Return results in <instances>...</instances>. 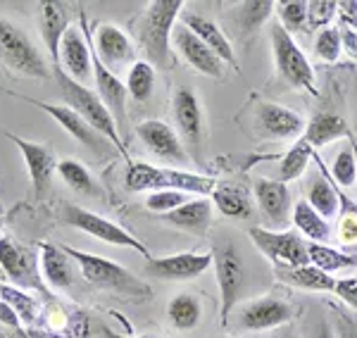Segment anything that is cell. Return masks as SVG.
<instances>
[{"label":"cell","instance_id":"obj_1","mask_svg":"<svg viewBox=\"0 0 357 338\" xmlns=\"http://www.w3.org/2000/svg\"><path fill=\"white\" fill-rule=\"evenodd\" d=\"M65 253L69 255V260H74L82 269L84 279L96 289L110 291V293L119 295L122 300H131V302H143L151 300L153 291L148 284H143L141 279H136L134 274L126 267L117 265V262L107 260V257L100 255H91L84 253V250L69 248V245H62Z\"/></svg>","mask_w":357,"mask_h":338},{"label":"cell","instance_id":"obj_2","mask_svg":"<svg viewBox=\"0 0 357 338\" xmlns=\"http://www.w3.org/2000/svg\"><path fill=\"white\" fill-rule=\"evenodd\" d=\"M53 79L57 84L60 95L65 98V105L72 107V110L77 112L82 119H86V122L98 131V134L105 136V139L114 146V151H117L119 155H124L126 162H129V153H126L122 136H119L117 122H114L110 110L102 105V100L98 98V93H93L91 89H86L84 84L74 82L72 77H67L60 65H53Z\"/></svg>","mask_w":357,"mask_h":338},{"label":"cell","instance_id":"obj_3","mask_svg":"<svg viewBox=\"0 0 357 338\" xmlns=\"http://www.w3.org/2000/svg\"><path fill=\"white\" fill-rule=\"evenodd\" d=\"M124 186L131 193H141V191H181L188 196H198L207 198L215 191V179L210 176H200L191 174V171L174 169V167H153L148 162H129L124 174Z\"/></svg>","mask_w":357,"mask_h":338},{"label":"cell","instance_id":"obj_4","mask_svg":"<svg viewBox=\"0 0 357 338\" xmlns=\"http://www.w3.org/2000/svg\"><path fill=\"white\" fill-rule=\"evenodd\" d=\"M183 10V0H153L148 3L143 13L138 38L141 48L146 50L148 62L153 67L167 70L172 65V33H174V22Z\"/></svg>","mask_w":357,"mask_h":338},{"label":"cell","instance_id":"obj_5","mask_svg":"<svg viewBox=\"0 0 357 338\" xmlns=\"http://www.w3.org/2000/svg\"><path fill=\"white\" fill-rule=\"evenodd\" d=\"M269 41H272V53L276 62V72L286 84L293 89L307 91L310 95H317L314 89V70L310 65L307 55L301 50V45L293 41V36L281 24L269 29Z\"/></svg>","mask_w":357,"mask_h":338},{"label":"cell","instance_id":"obj_6","mask_svg":"<svg viewBox=\"0 0 357 338\" xmlns=\"http://www.w3.org/2000/svg\"><path fill=\"white\" fill-rule=\"evenodd\" d=\"M0 62L8 70L33 79H50V70L31 38L13 22L0 17Z\"/></svg>","mask_w":357,"mask_h":338},{"label":"cell","instance_id":"obj_7","mask_svg":"<svg viewBox=\"0 0 357 338\" xmlns=\"http://www.w3.org/2000/svg\"><path fill=\"white\" fill-rule=\"evenodd\" d=\"M60 217H62V222H65L67 226L79 229V231L89 233V236L102 240V243L119 245V248H131V250H136L138 255L146 257V260H153L151 250H148L146 245H143L141 240L134 236V233H129L126 229L114 224V222H110V220H105V217L96 215V212L84 210V208L72 205V203H65V205H62Z\"/></svg>","mask_w":357,"mask_h":338},{"label":"cell","instance_id":"obj_8","mask_svg":"<svg viewBox=\"0 0 357 338\" xmlns=\"http://www.w3.org/2000/svg\"><path fill=\"white\" fill-rule=\"evenodd\" d=\"M212 265H215L217 286H220L222 326H227L229 314L234 312L236 302H238V298H241V291H243L245 267H243V260H241L238 250H236V245L231 240H224V243L212 248Z\"/></svg>","mask_w":357,"mask_h":338},{"label":"cell","instance_id":"obj_9","mask_svg":"<svg viewBox=\"0 0 357 338\" xmlns=\"http://www.w3.org/2000/svg\"><path fill=\"white\" fill-rule=\"evenodd\" d=\"M79 22H82V29L69 26L67 33L62 36L60 43V55H57L55 65L62 67V72L67 77H72L74 82L84 84L91 79L93 74V41H91V31H89V17L86 13H79Z\"/></svg>","mask_w":357,"mask_h":338},{"label":"cell","instance_id":"obj_10","mask_svg":"<svg viewBox=\"0 0 357 338\" xmlns=\"http://www.w3.org/2000/svg\"><path fill=\"white\" fill-rule=\"evenodd\" d=\"M248 236L262 255H267L274 262V267L310 265L307 245L298 231H272V229L252 226Z\"/></svg>","mask_w":357,"mask_h":338},{"label":"cell","instance_id":"obj_11","mask_svg":"<svg viewBox=\"0 0 357 338\" xmlns=\"http://www.w3.org/2000/svg\"><path fill=\"white\" fill-rule=\"evenodd\" d=\"M0 91H3V93H8V95H15V98H20L24 102H31L33 107H41V110L45 114H50V117H53L55 122L60 124V127L65 129L69 136H72V139H77L82 146L91 148L96 155H107V153H112V148H114L112 143L107 141L102 134H98V131L91 127L86 119L79 117L72 107L53 105V102H45V100H33V98H29V95H20V93H13V91H5V89H0Z\"/></svg>","mask_w":357,"mask_h":338},{"label":"cell","instance_id":"obj_12","mask_svg":"<svg viewBox=\"0 0 357 338\" xmlns=\"http://www.w3.org/2000/svg\"><path fill=\"white\" fill-rule=\"evenodd\" d=\"M172 107H174L178 136L191 148L193 158H198L200 143H203V131H205V117H203V105H200L198 95H195L191 86H178L174 95H172Z\"/></svg>","mask_w":357,"mask_h":338},{"label":"cell","instance_id":"obj_13","mask_svg":"<svg viewBox=\"0 0 357 338\" xmlns=\"http://www.w3.org/2000/svg\"><path fill=\"white\" fill-rule=\"evenodd\" d=\"M5 136L20 148L22 158H24L29 179H31V186H33V198L43 200L50 188V183H53V174L57 171V164L60 162H57L53 153H50L45 146H41V143L26 141L15 134H5Z\"/></svg>","mask_w":357,"mask_h":338},{"label":"cell","instance_id":"obj_14","mask_svg":"<svg viewBox=\"0 0 357 338\" xmlns=\"http://www.w3.org/2000/svg\"><path fill=\"white\" fill-rule=\"evenodd\" d=\"M212 265V253H176L153 257L146 265V274L160 282H191Z\"/></svg>","mask_w":357,"mask_h":338},{"label":"cell","instance_id":"obj_15","mask_svg":"<svg viewBox=\"0 0 357 338\" xmlns=\"http://www.w3.org/2000/svg\"><path fill=\"white\" fill-rule=\"evenodd\" d=\"M136 136L148 146V151L155 158L165 160L172 164H186L188 162V153L183 146L181 136L169 127L162 119H146L136 127Z\"/></svg>","mask_w":357,"mask_h":338},{"label":"cell","instance_id":"obj_16","mask_svg":"<svg viewBox=\"0 0 357 338\" xmlns=\"http://www.w3.org/2000/svg\"><path fill=\"white\" fill-rule=\"evenodd\" d=\"M172 43H174L176 53L183 57V62L191 65L195 72L205 74V77H212V79L224 77V67L227 65L195 36L191 29H186L183 24L176 26L174 33H172Z\"/></svg>","mask_w":357,"mask_h":338},{"label":"cell","instance_id":"obj_17","mask_svg":"<svg viewBox=\"0 0 357 338\" xmlns=\"http://www.w3.org/2000/svg\"><path fill=\"white\" fill-rule=\"evenodd\" d=\"M38 257L17 240L3 236L0 238V269L13 279L17 289H36L38 286Z\"/></svg>","mask_w":357,"mask_h":338},{"label":"cell","instance_id":"obj_18","mask_svg":"<svg viewBox=\"0 0 357 338\" xmlns=\"http://www.w3.org/2000/svg\"><path fill=\"white\" fill-rule=\"evenodd\" d=\"M93 82H96V93L98 98L102 100V105L110 110L119 129H126V98H129V91H126V84L117 77L112 70H107L100 62V57L96 55L93 48Z\"/></svg>","mask_w":357,"mask_h":338},{"label":"cell","instance_id":"obj_19","mask_svg":"<svg viewBox=\"0 0 357 338\" xmlns=\"http://www.w3.org/2000/svg\"><path fill=\"white\" fill-rule=\"evenodd\" d=\"M293 319V307L281 298L267 295L260 300H252L243 307L238 319V326L245 331H267L276 329L281 324H289Z\"/></svg>","mask_w":357,"mask_h":338},{"label":"cell","instance_id":"obj_20","mask_svg":"<svg viewBox=\"0 0 357 338\" xmlns=\"http://www.w3.org/2000/svg\"><path fill=\"white\" fill-rule=\"evenodd\" d=\"M252 188H255L257 205H260L262 215L269 220V224H289L293 215V198L289 186L279 179H257Z\"/></svg>","mask_w":357,"mask_h":338},{"label":"cell","instance_id":"obj_21","mask_svg":"<svg viewBox=\"0 0 357 338\" xmlns=\"http://www.w3.org/2000/svg\"><path fill=\"white\" fill-rule=\"evenodd\" d=\"M255 117L262 134L272 136V139H296V136H303L305 127H307L301 114L284 105H276V102H260Z\"/></svg>","mask_w":357,"mask_h":338},{"label":"cell","instance_id":"obj_22","mask_svg":"<svg viewBox=\"0 0 357 338\" xmlns=\"http://www.w3.org/2000/svg\"><path fill=\"white\" fill-rule=\"evenodd\" d=\"M38 26H41V36L43 43L48 48L50 57H53V65L57 62V55H60V43L62 36L67 33L69 24V13L67 5L60 3V0H41L38 3Z\"/></svg>","mask_w":357,"mask_h":338},{"label":"cell","instance_id":"obj_23","mask_svg":"<svg viewBox=\"0 0 357 338\" xmlns=\"http://www.w3.org/2000/svg\"><path fill=\"white\" fill-rule=\"evenodd\" d=\"M93 48H96V55L100 57V62L107 70L126 65V62L134 57V48H131L129 36L114 24H100L96 29Z\"/></svg>","mask_w":357,"mask_h":338},{"label":"cell","instance_id":"obj_24","mask_svg":"<svg viewBox=\"0 0 357 338\" xmlns=\"http://www.w3.org/2000/svg\"><path fill=\"white\" fill-rule=\"evenodd\" d=\"M183 26L191 29L195 36H198L200 41L212 50V53L220 57L224 65H231L234 70H238V62H236V53L231 48V41L224 36V31L215 24V22L207 20V17H203V15L188 13V15H183Z\"/></svg>","mask_w":357,"mask_h":338},{"label":"cell","instance_id":"obj_25","mask_svg":"<svg viewBox=\"0 0 357 338\" xmlns=\"http://www.w3.org/2000/svg\"><path fill=\"white\" fill-rule=\"evenodd\" d=\"M38 262H41V274L45 279V284L50 289H60L65 291L72 286V265H69V255L65 253L62 245L48 243V240H41L38 243Z\"/></svg>","mask_w":357,"mask_h":338},{"label":"cell","instance_id":"obj_26","mask_svg":"<svg viewBox=\"0 0 357 338\" xmlns=\"http://www.w3.org/2000/svg\"><path fill=\"white\" fill-rule=\"evenodd\" d=\"M212 200L207 198H193L188 203H183L181 208L167 212L162 220L167 224L176 226V229H183V231H195V233H203L210 229V222H212Z\"/></svg>","mask_w":357,"mask_h":338},{"label":"cell","instance_id":"obj_27","mask_svg":"<svg viewBox=\"0 0 357 338\" xmlns=\"http://www.w3.org/2000/svg\"><path fill=\"white\" fill-rule=\"evenodd\" d=\"M274 274L279 282L293 286V289L303 291H314V293H329L336 289V279L331 274L321 272L314 265H303V267H274Z\"/></svg>","mask_w":357,"mask_h":338},{"label":"cell","instance_id":"obj_28","mask_svg":"<svg viewBox=\"0 0 357 338\" xmlns=\"http://www.w3.org/2000/svg\"><path fill=\"white\" fill-rule=\"evenodd\" d=\"M343 136H350V129L343 117H338L333 112H317L305 127L303 141L312 151H317V148H324L333 141L343 139Z\"/></svg>","mask_w":357,"mask_h":338},{"label":"cell","instance_id":"obj_29","mask_svg":"<svg viewBox=\"0 0 357 338\" xmlns=\"http://www.w3.org/2000/svg\"><path fill=\"white\" fill-rule=\"evenodd\" d=\"M291 224L301 231V236H307L312 243H324L331 236L329 222L317 212L307 200H298L293 203V215H291Z\"/></svg>","mask_w":357,"mask_h":338},{"label":"cell","instance_id":"obj_30","mask_svg":"<svg viewBox=\"0 0 357 338\" xmlns=\"http://www.w3.org/2000/svg\"><path fill=\"white\" fill-rule=\"evenodd\" d=\"M212 205L224 217H231V220H243V217H250L252 212V203L248 198V193L241 186H234V183H220V186H215V191H212Z\"/></svg>","mask_w":357,"mask_h":338},{"label":"cell","instance_id":"obj_31","mask_svg":"<svg viewBox=\"0 0 357 338\" xmlns=\"http://www.w3.org/2000/svg\"><path fill=\"white\" fill-rule=\"evenodd\" d=\"M57 174H60V179L67 183L72 191L82 193V196H91V198H105V193H102V188L98 186L96 179L91 176V171L84 167L79 160H60V164H57Z\"/></svg>","mask_w":357,"mask_h":338},{"label":"cell","instance_id":"obj_32","mask_svg":"<svg viewBox=\"0 0 357 338\" xmlns=\"http://www.w3.org/2000/svg\"><path fill=\"white\" fill-rule=\"evenodd\" d=\"M200 314H203L200 300L191 293H178L167 305V319L178 331H191L193 326H198Z\"/></svg>","mask_w":357,"mask_h":338},{"label":"cell","instance_id":"obj_33","mask_svg":"<svg viewBox=\"0 0 357 338\" xmlns=\"http://www.w3.org/2000/svg\"><path fill=\"white\" fill-rule=\"evenodd\" d=\"M307 203L319 212L324 220H331L338 212L341 205V193L331 186V181L326 176H314L307 186Z\"/></svg>","mask_w":357,"mask_h":338},{"label":"cell","instance_id":"obj_34","mask_svg":"<svg viewBox=\"0 0 357 338\" xmlns=\"http://www.w3.org/2000/svg\"><path fill=\"white\" fill-rule=\"evenodd\" d=\"M307 255H310V265H314L317 269H321V272H326V274L338 272V269L357 267V257L345 255L341 250L331 248V245H324V243H310Z\"/></svg>","mask_w":357,"mask_h":338},{"label":"cell","instance_id":"obj_35","mask_svg":"<svg viewBox=\"0 0 357 338\" xmlns=\"http://www.w3.org/2000/svg\"><path fill=\"white\" fill-rule=\"evenodd\" d=\"M155 89V67L148 60H136L129 70L126 91L134 102H148Z\"/></svg>","mask_w":357,"mask_h":338},{"label":"cell","instance_id":"obj_36","mask_svg":"<svg viewBox=\"0 0 357 338\" xmlns=\"http://www.w3.org/2000/svg\"><path fill=\"white\" fill-rule=\"evenodd\" d=\"M276 5L272 0H248V3L238 5V13H236V20H238V26L243 29L245 33H255L260 31V26L272 17V10Z\"/></svg>","mask_w":357,"mask_h":338},{"label":"cell","instance_id":"obj_37","mask_svg":"<svg viewBox=\"0 0 357 338\" xmlns=\"http://www.w3.org/2000/svg\"><path fill=\"white\" fill-rule=\"evenodd\" d=\"M314 158V151L307 146L303 139L291 148L289 153L281 160V169H279V181L289 183V181H296L301 179V174L305 171V167L310 164V160Z\"/></svg>","mask_w":357,"mask_h":338},{"label":"cell","instance_id":"obj_38","mask_svg":"<svg viewBox=\"0 0 357 338\" xmlns=\"http://www.w3.org/2000/svg\"><path fill=\"white\" fill-rule=\"evenodd\" d=\"M0 298L15 307V312L20 314L22 324H26V329H29V326H33L38 310H36V300H33L31 295L24 293L22 289H17V286L0 284Z\"/></svg>","mask_w":357,"mask_h":338},{"label":"cell","instance_id":"obj_39","mask_svg":"<svg viewBox=\"0 0 357 338\" xmlns=\"http://www.w3.org/2000/svg\"><path fill=\"white\" fill-rule=\"evenodd\" d=\"M331 179L343 188H350L357 183V158H355V151H353V143L341 148V151L333 155Z\"/></svg>","mask_w":357,"mask_h":338},{"label":"cell","instance_id":"obj_40","mask_svg":"<svg viewBox=\"0 0 357 338\" xmlns=\"http://www.w3.org/2000/svg\"><path fill=\"white\" fill-rule=\"evenodd\" d=\"M279 10V24L291 33L305 31L307 29V3L305 0H284V3L276 5Z\"/></svg>","mask_w":357,"mask_h":338},{"label":"cell","instance_id":"obj_41","mask_svg":"<svg viewBox=\"0 0 357 338\" xmlns=\"http://www.w3.org/2000/svg\"><path fill=\"white\" fill-rule=\"evenodd\" d=\"M188 193H181V191H169V188H162V191H153L148 193L146 198V208L155 212V215H167V212L181 208L183 203H188Z\"/></svg>","mask_w":357,"mask_h":338},{"label":"cell","instance_id":"obj_42","mask_svg":"<svg viewBox=\"0 0 357 338\" xmlns=\"http://www.w3.org/2000/svg\"><path fill=\"white\" fill-rule=\"evenodd\" d=\"M314 53L319 60L329 62H338V57L343 55V48H341V33H338V26H329V29H321L319 36L314 41Z\"/></svg>","mask_w":357,"mask_h":338},{"label":"cell","instance_id":"obj_43","mask_svg":"<svg viewBox=\"0 0 357 338\" xmlns=\"http://www.w3.org/2000/svg\"><path fill=\"white\" fill-rule=\"evenodd\" d=\"M338 15L336 0H310L307 3V29H329L333 17Z\"/></svg>","mask_w":357,"mask_h":338},{"label":"cell","instance_id":"obj_44","mask_svg":"<svg viewBox=\"0 0 357 338\" xmlns=\"http://www.w3.org/2000/svg\"><path fill=\"white\" fill-rule=\"evenodd\" d=\"M62 338H91V329H89V317L84 312H72L67 314L65 326L60 331Z\"/></svg>","mask_w":357,"mask_h":338},{"label":"cell","instance_id":"obj_45","mask_svg":"<svg viewBox=\"0 0 357 338\" xmlns=\"http://www.w3.org/2000/svg\"><path fill=\"white\" fill-rule=\"evenodd\" d=\"M338 240L343 245H357V208L348 205V212L338 222Z\"/></svg>","mask_w":357,"mask_h":338},{"label":"cell","instance_id":"obj_46","mask_svg":"<svg viewBox=\"0 0 357 338\" xmlns=\"http://www.w3.org/2000/svg\"><path fill=\"white\" fill-rule=\"evenodd\" d=\"M341 300L345 302L348 307L357 310V277H345V279H338L336 282V289H333Z\"/></svg>","mask_w":357,"mask_h":338},{"label":"cell","instance_id":"obj_47","mask_svg":"<svg viewBox=\"0 0 357 338\" xmlns=\"http://www.w3.org/2000/svg\"><path fill=\"white\" fill-rule=\"evenodd\" d=\"M338 20H341V26H350L357 31V0H341L338 3Z\"/></svg>","mask_w":357,"mask_h":338},{"label":"cell","instance_id":"obj_48","mask_svg":"<svg viewBox=\"0 0 357 338\" xmlns=\"http://www.w3.org/2000/svg\"><path fill=\"white\" fill-rule=\"evenodd\" d=\"M338 33H341V48L343 53L350 57V60L357 62V31L350 26H338Z\"/></svg>","mask_w":357,"mask_h":338},{"label":"cell","instance_id":"obj_49","mask_svg":"<svg viewBox=\"0 0 357 338\" xmlns=\"http://www.w3.org/2000/svg\"><path fill=\"white\" fill-rule=\"evenodd\" d=\"M336 334H338V338H357V322H353L345 312H338L336 314Z\"/></svg>","mask_w":357,"mask_h":338},{"label":"cell","instance_id":"obj_50","mask_svg":"<svg viewBox=\"0 0 357 338\" xmlns=\"http://www.w3.org/2000/svg\"><path fill=\"white\" fill-rule=\"evenodd\" d=\"M0 324L10 326V329H22L20 314H17V312H15V307L10 305V302H5L3 298H0Z\"/></svg>","mask_w":357,"mask_h":338},{"label":"cell","instance_id":"obj_51","mask_svg":"<svg viewBox=\"0 0 357 338\" xmlns=\"http://www.w3.org/2000/svg\"><path fill=\"white\" fill-rule=\"evenodd\" d=\"M310 338H336V334H333L331 324L326 322L324 317H321L319 322L314 324V329H312V336H310Z\"/></svg>","mask_w":357,"mask_h":338},{"label":"cell","instance_id":"obj_52","mask_svg":"<svg viewBox=\"0 0 357 338\" xmlns=\"http://www.w3.org/2000/svg\"><path fill=\"white\" fill-rule=\"evenodd\" d=\"M24 338H62V336L55 334V331H43V329L29 326V329H24Z\"/></svg>","mask_w":357,"mask_h":338},{"label":"cell","instance_id":"obj_53","mask_svg":"<svg viewBox=\"0 0 357 338\" xmlns=\"http://www.w3.org/2000/svg\"><path fill=\"white\" fill-rule=\"evenodd\" d=\"M107 338H158V336H119V334H110Z\"/></svg>","mask_w":357,"mask_h":338},{"label":"cell","instance_id":"obj_54","mask_svg":"<svg viewBox=\"0 0 357 338\" xmlns=\"http://www.w3.org/2000/svg\"><path fill=\"white\" fill-rule=\"evenodd\" d=\"M348 139H350V143H353V151H355V158H357V141H355V136H353V134H350V136H348Z\"/></svg>","mask_w":357,"mask_h":338},{"label":"cell","instance_id":"obj_55","mask_svg":"<svg viewBox=\"0 0 357 338\" xmlns=\"http://www.w3.org/2000/svg\"><path fill=\"white\" fill-rule=\"evenodd\" d=\"M284 338H296V336H293V334H289V336H284Z\"/></svg>","mask_w":357,"mask_h":338}]
</instances>
